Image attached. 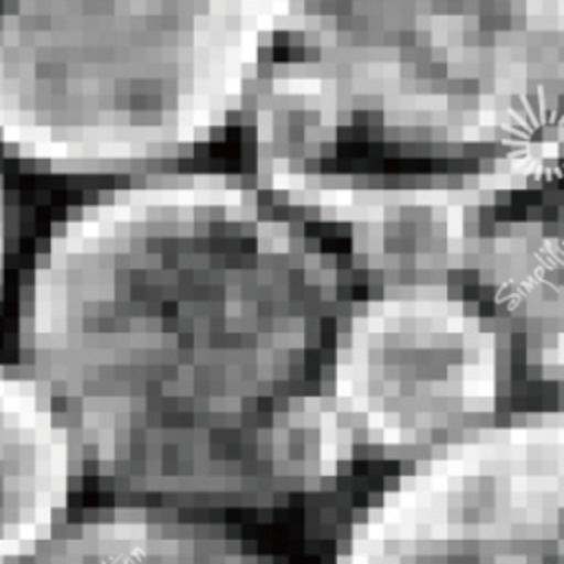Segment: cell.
I'll use <instances>...</instances> for the list:
<instances>
[{"instance_id": "cell-1", "label": "cell", "mask_w": 564, "mask_h": 564, "mask_svg": "<svg viewBox=\"0 0 564 564\" xmlns=\"http://www.w3.org/2000/svg\"><path fill=\"white\" fill-rule=\"evenodd\" d=\"M40 564H256L231 544L152 522H104L48 546Z\"/></svg>"}]
</instances>
